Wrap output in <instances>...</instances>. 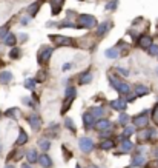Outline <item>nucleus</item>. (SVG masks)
Returning <instances> with one entry per match:
<instances>
[{"label":"nucleus","mask_w":158,"mask_h":168,"mask_svg":"<svg viewBox=\"0 0 158 168\" xmlns=\"http://www.w3.org/2000/svg\"><path fill=\"white\" fill-rule=\"evenodd\" d=\"M9 25H3V26H0V40H3V37L9 33Z\"/></svg>","instance_id":"nucleus-41"},{"label":"nucleus","mask_w":158,"mask_h":168,"mask_svg":"<svg viewBox=\"0 0 158 168\" xmlns=\"http://www.w3.org/2000/svg\"><path fill=\"white\" fill-rule=\"evenodd\" d=\"M144 162H146V159L143 154H135L130 162V166H141V165H144Z\"/></svg>","instance_id":"nucleus-23"},{"label":"nucleus","mask_w":158,"mask_h":168,"mask_svg":"<svg viewBox=\"0 0 158 168\" xmlns=\"http://www.w3.org/2000/svg\"><path fill=\"white\" fill-rule=\"evenodd\" d=\"M147 168H158V159L149 162V163H147Z\"/></svg>","instance_id":"nucleus-44"},{"label":"nucleus","mask_w":158,"mask_h":168,"mask_svg":"<svg viewBox=\"0 0 158 168\" xmlns=\"http://www.w3.org/2000/svg\"><path fill=\"white\" fill-rule=\"evenodd\" d=\"M72 68V63H65L63 65V71H68V70H71Z\"/></svg>","instance_id":"nucleus-48"},{"label":"nucleus","mask_w":158,"mask_h":168,"mask_svg":"<svg viewBox=\"0 0 158 168\" xmlns=\"http://www.w3.org/2000/svg\"><path fill=\"white\" fill-rule=\"evenodd\" d=\"M95 125V130H98V131H106V130H112V123H111V120H107V119H100L98 122H95L94 123Z\"/></svg>","instance_id":"nucleus-10"},{"label":"nucleus","mask_w":158,"mask_h":168,"mask_svg":"<svg viewBox=\"0 0 158 168\" xmlns=\"http://www.w3.org/2000/svg\"><path fill=\"white\" fill-rule=\"evenodd\" d=\"M152 43H153V39H152V36H149V34H143V36H140V39H138V45H140V48H143V50H147Z\"/></svg>","instance_id":"nucleus-9"},{"label":"nucleus","mask_w":158,"mask_h":168,"mask_svg":"<svg viewBox=\"0 0 158 168\" xmlns=\"http://www.w3.org/2000/svg\"><path fill=\"white\" fill-rule=\"evenodd\" d=\"M149 136H150V130L144 128V131L138 134V142H149Z\"/></svg>","instance_id":"nucleus-28"},{"label":"nucleus","mask_w":158,"mask_h":168,"mask_svg":"<svg viewBox=\"0 0 158 168\" xmlns=\"http://www.w3.org/2000/svg\"><path fill=\"white\" fill-rule=\"evenodd\" d=\"M83 123H85V128L86 130L94 128V117L91 116V113H85L83 114Z\"/></svg>","instance_id":"nucleus-19"},{"label":"nucleus","mask_w":158,"mask_h":168,"mask_svg":"<svg viewBox=\"0 0 158 168\" xmlns=\"http://www.w3.org/2000/svg\"><path fill=\"white\" fill-rule=\"evenodd\" d=\"M134 93H135V97H140V96H146V94H149V88L146 86V85H135V88H134Z\"/></svg>","instance_id":"nucleus-17"},{"label":"nucleus","mask_w":158,"mask_h":168,"mask_svg":"<svg viewBox=\"0 0 158 168\" xmlns=\"http://www.w3.org/2000/svg\"><path fill=\"white\" fill-rule=\"evenodd\" d=\"M25 88H28V90L34 91V88H36V80H34L32 77L26 79V80H25Z\"/></svg>","instance_id":"nucleus-36"},{"label":"nucleus","mask_w":158,"mask_h":168,"mask_svg":"<svg viewBox=\"0 0 158 168\" xmlns=\"http://www.w3.org/2000/svg\"><path fill=\"white\" fill-rule=\"evenodd\" d=\"M65 97H66V99H74V97H75V88H74V86H69V88H66Z\"/></svg>","instance_id":"nucleus-38"},{"label":"nucleus","mask_w":158,"mask_h":168,"mask_svg":"<svg viewBox=\"0 0 158 168\" xmlns=\"http://www.w3.org/2000/svg\"><path fill=\"white\" fill-rule=\"evenodd\" d=\"M78 146H80V150L83 153H89L94 148V140L89 139V137H80L78 139Z\"/></svg>","instance_id":"nucleus-5"},{"label":"nucleus","mask_w":158,"mask_h":168,"mask_svg":"<svg viewBox=\"0 0 158 168\" xmlns=\"http://www.w3.org/2000/svg\"><path fill=\"white\" fill-rule=\"evenodd\" d=\"M152 154H153V156L158 159V148H153V150H152Z\"/></svg>","instance_id":"nucleus-50"},{"label":"nucleus","mask_w":158,"mask_h":168,"mask_svg":"<svg viewBox=\"0 0 158 168\" xmlns=\"http://www.w3.org/2000/svg\"><path fill=\"white\" fill-rule=\"evenodd\" d=\"M2 65H3V62H2V60H0V66H2Z\"/></svg>","instance_id":"nucleus-55"},{"label":"nucleus","mask_w":158,"mask_h":168,"mask_svg":"<svg viewBox=\"0 0 158 168\" xmlns=\"http://www.w3.org/2000/svg\"><path fill=\"white\" fill-rule=\"evenodd\" d=\"M130 120V116L129 114H126V113H121L120 114V117H118V125H121V126H126V123Z\"/></svg>","instance_id":"nucleus-29"},{"label":"nucleus","mask_w":158,"mask_h":168,"mask_svg":"<svg viewBox=\"0 0 158 168\" xmlns=\"http://www.w3.org/2000/svg\"><path fill=\"white\" fill-rule=\"evenodd\" d=\"M11 80H13V73L11 71H2V73H0V83L6 85Z\"/></svg>","instance_id":"nucleus-21"},{"label":"nucleus","mask_w":158,"mask_h":168,"mask_svg":"<svg viewBox=\"0 0 158 168\" xmlns=\"http://www.w3.org/2000/svg\"><path fill=\"white\" fill-rule=\"evenodd\" d=\"M26 159H28V163H36L39 160V154L36 150H29L26 151Z\"/></svg>","instance_id":"nucleus-24"},{"label":"nucleus","mask_w":158,"mask_h":168,"mask_svg":"<svg viewBox=\"0 0 158 168\" xmlns=\"http://www.w3.org/2000/svg\"><path fill=\"white\" fill-rule=\"evenodd\" d=\"M111 108H114L117 111H124L127 108V103L124 99H115V100H111Z\"/></svg>","instance_id":"nucleus-11"},{"label":"nucleus","mask_w":158,"mask_h":168,"mask_svg":"<svg viewBox=\"0 0 158 168\" xmlns=\"http://www.w3.org/2000/svg\"><path fill=\"white\" fill-rule=\"evenodd\" d=\"M3 43H5L6 46H14V45L17 43V37H16L13 33H8V34L3 37Z\"/></svg>","instance_id":"nucleus-20"},{"label":"nucleus","mask_w":158,"mask_h":168,"mask_svg":"<svg viewBox=\"0 0 158 168\" xmlns=\"http://www.w3.org/2000/svg\"><path fill=\"white\" fill-rule=\"evenodd\" d=\"M5 116L9 117V119H17V117L20 116V110H19V108H9V110L5 113Z\"/></svg>","instance_id":"nucleus-26"},{"label":"nucleus","mask_w":158,"mask_h":168,"mask_svg":"<svg viewBox=\"0 0 158 168\" xmlns=\"http://www.w3.org/2000/svg\"><path fill=\"white\" fill-rule=\"evenodd\" d=\"M5 168H14V166H13V165H6Z\"/></svg>","instance_id":"nucleus-52"},{"label":"nucleus","mask_w":158,"mask_h":168,"mask_svg":"<svg viewBox=\"0 0 158 168\" xmlns=\"http://www.w3.org/2000/svg\"><path fill=\"white\" fill-rule=\"evenodd\" d=\"M28 139H29V137H28L26 131H25V130L20 126V130H19V136H17V140H16V143L22 146V145H25V143L28 142Z\"/></svg>","instance_id":"nucleus-16"},{"label":"nucleus","mask_w":158,"mask_h":168,"mask_svg":"<svg viewBox=\"0 0 158 168\" xmlns=\"http://www.w3.org/2000/svg\"><path fill=\"white\" fill-rule=\"evenodd\" d=\"M0 117H2V111H0Z\"/></svg>","instance_id":"nucleus-56"},{"label":"nucleus","mask_w":158,"mask_h":168,"mask_svg":"<svg viewBox=\"0 0 158 168\" xmlns=\"http://www.w3.org/2000/svg\"><path fill=\"white\" fill-rule=\"evenodd\" d=\"M91 116H92L94 119L104 116V108H103V106H94V108H91Z\"/></svg>","instance_id":"nucleus-25"},{"label":"nucleus","mask_w":158,"mask_h":168,"mask_svg":"<svg viewBox=\"0 0 158 168\" xmlns=\"http://www.w3.org/2000/svg\"><path fill=\"white\" fill-rule=\"evenodd\" d=\"M49 39L54 42L55 46H75V39L72 37H66V36H60V34H49Z\"/></svg>","instance_id":"nucleus-2"},{"label":"nucleus","mask_w":158,"mask_h":168,"mask_svg":"<svg viewBox=\"0 0 158 168\" xmlns=\"http://www.w3.org/2000/svg\"><path fill=\"white\" fill-rule=\"evenodd\" d=\"M72 100H74V99H66V100L63 102V106H62V114H66V111L72 106Z\"/></svg>","instance_id":"nucleus-32"},{"label":"nucleus","mask_w":158,"mask_h":168,"mask_svg":"<svg viewBox=\"0 0 158 168\" xmlns=\"http://www.w3.org/2000/svg\"><path fill=\"white\" fill-rule=\"evenodd\" d=\"M134 133H135V126H124V130H123V136H121V137L129 139Z\"/></svg>","instance_id":"nucleus-30"},{"label":"nucleus","mask_w":158,"mask_h":168,"mask_svg":"<svg viewBox=\"0 0 158 168\" xmlns=\"http://www.w3.org/2000/svg\"><path fill=\"white\" fill-rule=\"evenodd\" d=\"M75 168H81V166H80V163H77V165H75Z\"/></svg>","instance_id":"nucleus-54"},{"label":"nucleus","mask_w":158,"mask_h":168,"mask_svg":"<svg viewBox=\"0 0 158 168\" xmlns=\"http://www.w3.org/2000/svg\"><path fill=\"white\" fill-rule=\"evenodd\" d=\"M39 145H40V148L46 153L48 150H49V146H51V143H49V140H46V139H40L39 140Z\"/></svg>","instance_id":"nucleus-37"},{"label":"nucleus","mask_w":158,"mask_h":168,"mask_svg":"<svg viewBox=\"0 0 158 168\" xmlns=\"http://www.w3.org/2000/svg\"><path fill=\"white\" fill-rule=\"evenodd\" d=\"M152 122L158 126V103H155L152 108Z\"/></svg>","instance_id":"nucleus-31"},{"label":"nucleus","mask_w":158,"mask_h":168,"mask_svg":"<svg viewBox=\"0 0 158 168\" xmlns=\"http://www.w3.org/2000/svg\"><path fill=\"white\" fill-rule=\"evenodd\" d=\"M28 123L31 125V128L34 131H39L42 128V117L39 114H29L28 116Z\"/></svg>","instance_id":"nucleus-7"},{"label":"nucleus","mask_w":158,"mask_h":168,"mask_svg":"<svg viewBox=\"0 0 158 168\" xmlns=\"http://www.w3.org/2000/svg\"><path fill=\"white\" fill-rule=\"evenodd\" d=\"M91 80H92V73H91V70H86V71H83V73L78 76V83H80V85H88V83H91Z\"/></svg>","instance_id":"nucleus-12"},{"label":"nucleus","mask_w":158,"mask_h":168,"mask_svg":"<svg viewBox=\"0 0 158 168\" xmlns=\"http://www.w3.org/2000/svg\"><path fill=\"white\" fill-rule=\"evenodd\" d=\"M22 168H32L31 163H22Z\"/></svg>","instance_id":"nucleus-51"},{"label":"nucleus","mask_w":158,"mask_h":168,"mask_svg":"<svg viewBox=\"0 0 158 168\" xmlns=\"http://www.w3.org/2000/svg\"><path fill=\"white\" fill-rule=\"evenodd\" d=\"M78 2H83V0H78Z\"/></svg>","instance_id":"nucleus-57"},{"label":"nucleus","mask_w":158,"mask_h":168,"mask_svg":"<svg viewBox=\"0 0 158 168\" xmlns=\"http://www.w3.org/2000/svg\"><path fill=\"white\" fill-rule=\"evenodd\" d=\"M29 19H31V17H23V19L20 20V23H22V25H26V23L29 22Z\"/></svg>","instance_id":"nucleus-49"},{"label":"nucleus","mask_w":158,"mask_h":168,"mask_svg":"<svg viewBox=\"0 0 158 168\" xmlns=\"http://www.w3.org/2000/svg\"><path fill=\"white\" fill-rule=\"evenodd\" d=\"M63 151H65V160H68V159H71V157H72V154H71V153L68 154V150H66V146H63Z\"/></svg>","instance_id":"nucleus-46"},{"label":"nucleus","mask_w":158,"mask_h":168,"mask_svg":"<svg viewBox=\"0 0 158 168\" xmlns=\"http://www.w3.org/2000/svg\"><path fill=\"white\" fill-rule=\"evenodd\" d=\"M155 74H156V76H158V66H156V68H155Z\"/></svg>","instance_id":"nucleus-53"},{"label":"nucleus","mask_w":158,"mask_h":168,"mask_svg":"<svg viewBox=\"0 0 158 168\" xmlns=\"http://www.w3.org/2000/svg\"><path fill=\"white\" fill-rule=\"evenodd\" d=\"M58 26H60V28H72V30H77V25H75V23H72L69 19H68V20H65V22H62Z\"/></svg>","instance_id":"nucleus-34"},{"label":"nucleus","mask_w":158,"mask_h":168,"mask_svg":"<svg viewBox=\"0 0 158 168\" xmlns=\"http://www.w3.org/2000/svg\"><path fill=\"white\" fill-rule=\"evenodd\" d=\"M147 51H149V54L150 56H153V57H158V45H150L149 48H147Z\"/></svg>","instance_id":"nucleus-40"},{"label":"nucleus","mask_w":158,"mask_h":168,"mask_svg":"<svg viewBox=\"0 0 158 168\" xmlns=\"http://www.w3.org/2000/svg\"><path fill=\"white\" fill-rule=\"evenodd\" d=\"M97 19L91 14H78L77 16V28H95Z\"/></svg>","instance_id":"nucleus-1"},{"label":"nucleus","mask_w":158,"mask_h":168,"mask_svg":"<svg viewBox=\"0 0 158 168\" xmlns=\"http://www.w3.org/2000/svg\"><path fill=\"white\" fill-rule=\"evenodd\" d=\"M109 82H111V85L117 90V93L118 94H123V96H126V94H130V85L129 83H126V82H123V80H115V77H109Z\"/></svg>","instance_id":"nucleus-3"},{"label":"nucleus","mask_w":158,"mask_h":168,"mask_svg":"<svg viewBox=\"0 0 158 168\" xmlns=\"http://www.w3.org/2000/svg\"><path fill=\"white\" fill-rule=\"evenodd\" d=\"M120 139H121V151L123 153H130L134 150V143L129 139H124V137H120Z\"/></svg>","instance_id":"nucleus-18"},{"label":"nucleus","mask_w":158,"mask_h":168,"mask_svg":"<svg viewBox=\"0 0 158 168\" xmlns=\"http://www.w3.org/2000/svg\"><path fill=\"white\" fill-rule=\"evenodd\" d=\"M45 77H46L45 71H43V70H40V71H39V74L34 77V80H36V82H43V80H45Z\"/></svg>","instance_id":"nucleus-42"},{"label":"nucleus","mask_w":158,"mask_h":168,"mask_svg":"<svg viewBox=\"0 0 158 168\" xmlns=\"http://www.w3.org/2000/svg\"><path fill=\"white\" fill-rule=\"evenodd\" d=\"M132 122H134V126L135 128H146L147 126V122H149V119L146 116V111L141 113V114H138V116H135L132 119Z\"/></svg>","instance_id":"nucleus-6"},{"label":"nucleus","mask_w":158,"mask_h":168,"mask_svg":"<svg viewBox=\"0 0 158 168\" xmlns=\"http://www.w3.org/2000/svg\"><path fill=\"white\" fill-rule=\"evenodd\" d=\"M37 162H40V165H42L43 168H51V166H52V159H51L46 153H43V154L39 157Z\"/></svg>","instance_id":"nucleus-15"},{"label":"nucleus","mask_w":158,"mask_h":168,"mask_svg":"<svg viewBox=\"0 0 158 168\" xmlns=\"http://www.w3.org/2000/svg\"><path fill=\"white\" fill-rule=\"evenodd\" d=\"M65 0H49V5H51V13L52 16H58L62 8H63Z\"/></svg>","instance_id":"nucleus-8"},{"label":"nucleus","mask_w":158,"mask_h":168,"mask_svg":"<svg viewBox=\"0 0 158 168\" xmlns=\"http://www.w3.org/2000/svg\"><path fill=\"white\" fill-rule=\"evenodd\" d=\"M104 56L107 59H118V56H121V53H120V48L118 46H114V48H107L104 51Z\"/></svg>","instance_id":"nucleus-14"},{"label":"nucleus","mask_w":158,"mask_h":168,"mask_svg":"<svg viewBox=\"0 0 158 168\" xmlns=\"http://www.w3.org/2000/svg\"><path fill=\"white\" fill-rule=\"evenodd\" d=\"M52 48L51 46H42V50L39 51V57H37V60H39V65H46L48 62H49V59H51V56H52Z\"/></svg>","instance_id":"nucleus-4"},{"label":"nucleus","mask_w":158,"mask_h":168,"mask_svg":"<svg viewBox=\"0 0 158 168\" xmlns=\"http://www.w3.org/2000/svg\"><path fill=\"white\" fill-rule=\"evenodd\" d=\"M20 54H22V53H20V48H16V46H13V50L9 51V57H11V59H14V60H16V59H19V57H20Z\"/></svg>","instance_id":"nucleus-35"},{"label":"nucleus","mask_w":158,"mask_h":168,"mask_svg":"<svg viewBox=\"0 0 158 168\" xmlns=\"http://www.w3.org/2000/svg\"><path fill=\"white\" fill-rule=\"evenodd\" d=\"M20 40H22V42H26V40H28V34L22 33V34H20Z\"/></svg>","instance_id":"nucleus-47"},{"label":"nucleus","mask_w":158,"mask_h":168,"mask_svg":"<svg viewBox=\"0 0 158 168\" xmlns=\"http://www.w3.org/2000/svg\"><path fill=\"white\" fill-rule=\"evenodd\" d=\"M65 125H66V126H68L72 133H75V130H77V128H75V123H74V120H72V119L66 117V119H65Z\"/></svg>","instance_id":"nucleus-39"},{"label":"nucleus","mask_w":158,"mask_h":168,"mask_svg":"<svg viewBox=\"0 0 158 168\" xmlns=\"http://www.w3.org/2000/svg\"><path fill=\"white\" fill-rule=\"evenodd\" d=\"M117 6H118V0H111V2H107L104 5V8L107 11H114V10H117Z\"/></svg>","instance_id":"nucleus-33"},{"label":"nucleus","mask_w":158,"mask_h":168,"mask_svg":"<svg viewBox=\"0 0 158 168\" xmlns=\"http://www.w3.org/2000/svg\"><path fill=\"white\" fill-rule=\"evenodd\" d=\"M43 2H45V0H37V2H34V3L28 8V13H29V17H31V19L37 16V13H39V10H40V6H42Z\"/></svg>","instance_id":"nucleus-13"},{"label":"nucleus","mask_w":158,"mask_h":168,"mask_svg":"<svg viewBox=\"0 0 158 168\" xmlns=\"http://www.w3.org/2000/svg\"><path fill=\"white\" fill-rule=\"evenodd\" d=\"M107 28H109V23H107V22H101V23L97 26V31H95V34H97L98 37H103V36L107 33Z\"/></svg>","instance_id":"nucleus-22"},{"label":"nucleus","mask_w":158,"mask_h":168,"mask_svg":"<svg viewBox=\"0 0 158 168\" xmlns=\"http://www.w3.org/2000/svg\"><path fill=\"white\" fill-rule=\"evenodd\" d=\"M117 71H118L120 74H123V76H127V74H129V71L124 70V68H121V66H117Z\"/></svg>","instance_id":"nucleus-45"},{"label":"nucleus","mask_w":158,"mask_h":168,"mask_svg":"<svg viewBox=\"0 0 158 168\" xmlns=\"http://www.w3.org/2000/svg\"><path fill=\"white\" fill-rule=\"evenodd\" d=\"M114 146H115V142L111 140V139H106V140H103V142L100 143V148H101V150H106V151H107V150H112Z\"/></svg>","instance_id":"nucleus-27"},{"label":"nucleus","mask_w":158,"mask_h":168,"mask_svg":"<svg viewBox=\"0 0 158 168\" xmlns=\"http://www.w3.org/2000/svg\"><path fill=\"white\" fill-rule=\"evenodd\" d=\"M22 102H23L25 105H28V106H32V103H34L31 97H23V99H22Z\"/></svg>","instance_id":"nucleus-43"}]
</instances>
